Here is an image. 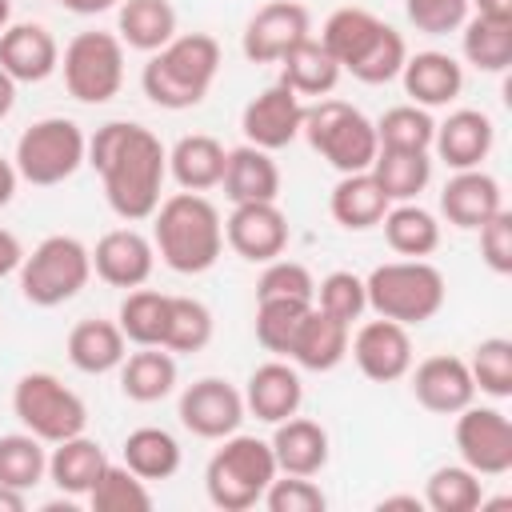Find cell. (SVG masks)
<instances>
[{
    "instance_id": "cell-1",
    "label": "cell",
    "mask_w": 512,
    "mask_h": 512,
    "mask_svg": "<svg viewBox=\"0 0 512 512\" xmlns=\"http://www.w3.org/2000/svg\"><path fill=\"white\" fill-rule=\"evenodd\" d=\"M104 180V200L124 224L152 220L168 176V148L160 136L132 120H108L88 136V156Z\"/></svg>"
},
{
    "instance_id": "cell-2",
    "label": "cell",
    "mask_w": 512,
    "mask_h": 512,
    "mask_svg": "<svg viewBox=\"0 0 512 512\" xmlns=\"http://www.w3.org/2000/svg\"><path fill=\"white\" fill-rule=\"evenodd\" d=\"M320 44L340 64V72H352V80H360V84H388L400 76L404 60H408L404 36L392 24H384L376 12L352 8V4L336 8L324 20Z\"/></svg>"
},
{
    "instance_id": "cell-3",
    "label": "cell",
    "mask_w": 512,
    "mask_h": 512,
    "mask_svg": "<svg viewBox=\"0 0 512 512\" xmlns=\"http://www.w3.org/2000/svg\"><path fill=\"white\" fill-rule=\"evenodd\" d=\"M152 248L180 276L208 272L224 252V220L216 204L200 192H176L160 200L152 212Z\"/></svg>"
},
{
    "instance_id": "cell-4",
    "label": "cell",
    "mask_w": 512,
    "mask_h": 512,
    "mask_svg": "<svg viewBox=\"0 0 512 512\" xmlns=\"http://www.w3.org/2000/svg\"><path fill=\"white\" fill-rule=\"evenodd\" d=\"M220 72V44L208 32H184L172 36L164 48H156L140 72V88L156 108L184 112L196 108L212 80Z\"/></svg>"
},
{
    "instance_id": "cell-5",
    "label": "cell",
    "mask_w": 512,
    "mask_h": 512,
    "mask_svg": "<svg viewBox=\"0 0 512 512\" xmlns=\"http://www.w3.org/2000/svg\"><path fill=\"white\" fill-rule=\"evenodd\" d=\"M364 296H368V308L384 320H396L404 328H420L428 324L440 308H444V296H448V284H444V272L428 260H388L380 268H372L364 276Z\"/></svg>"
},
{
    "instance_id": "cell-6",
    "label": "cell",
    "mask_w": 512,
    "mask_h": 512,
    "mask_svg": "<svg viewBox=\"0 0 512 512\" xmlns=\"http://www.w3.org/2000/svg\"><path fill=\"white\" fill-rule=\"evenodd\" d=\"M276 476V456L260 436H224L204 468V492L220 512H248Z\"/></svg>"
},
{
    "instance_id": "cell-7",
    "label": "cell",
    "mask_w": 512,
    "mask_h": 512,
    "mask_svg": "<svg viewBox=\"0 0 512 512\" xmlns=\"http://www.w3.org/2000/svg\"><path fill=\"white\" fill-rule=\"evenodd\" d=\"M300 136L312 144V152H320V160H328L340 176L348 172H368L376 160V124L352 108L348 100H332L320 96L316 104L304 108L300 120Z\"/></svg>"
},
{
    "instance_id": "cell-8",
    "label": "cell",
    "mask_w": 512,
    "mask_h": 512,
    "mask_svg": "<svg viewBox=\"0 0 512 512\" xmlns=\"http://www.w3.org/2000/svg\"><path fill=\"white\" fill-rule=\"evenodd\" d=\"M92 280V248L76 236H44L20 260V296L36 308H56L76 300Z\"/></svg>"
},
{
    "instance_id": "cell-9",
    "label": "cell",
    "mask_w": 512,
    "mask_h": 512,
    "mask_svg": "<svg viewBox=\"0 0 512 512\" xmlns=\"http://www.w3.org/2000/svg\"><path fill=\"white\" fill-rule=\"evenodd\" d=\"M84 156H88L84 128L68 116H44L20 132L12 164H16L20 180H28L36 188H52V184H64L68 176H76Z\"/></svg>"
},
{
    "instance_id": "cell-10",
    "label": "cell",
    "mask_w": 512,
    "mask_h": 512,
    "mask_svg": "<svg viewBox=\"0 0 512 512\" xmlns=\"http://www.w3.org/2000/svg\"><path fill=\"white\" fill-rule=\"evenodd\" d=\"M12 416L44 444H60L88 428V404L52 372H24L12 384Z\"/></svg>"
},
{
    "instance_id": "cell-11",
    "label": "cell",
    "mask_w": 512,
    "mask_h": 512,
    "mask_svg": "<svg viewBox=\"0 0 512 512\" xmlns=\"http://www.w3.org/2000/svg\"><path fill=\"white\" fill-rule=\"evenodd\" d=\"M64 88L80 104H108L124 84V44L116 32H76L60 56Z\"/></svg>"
},
{
    "instance_id": "cell-12",
    "label": "cell",
    "mask_w": 512,
    "mask_h": 512,
    "mask_svg": "<svg viewBox=\"0 0 512 512\" xmlns=\"http://www.w3.org/2000/svg\"><path fill=\"white\" fill-rule=\"evenodd\" d=\"M456 452L476 476H504L512 468V420L492 404H468L456 412Z\"/></svg>"
},
{
    "instance_id": "cell-13",
    "label": "cell",
    "mask_w": 512,
    "mask_h": 512,
    "mask_svg": "<svg viewBox=\"0 0 512 512\" xmlns=\"http://www.w3.org/2000/svg\"><path fill=\"white\" fill-rule=\"evenodd\" d=\"M244 392L236 384H228L224 376H204V380H192L184 392H180V404H176V416L180 424L200 436V440H224L232 432H240V420H244Z\"/></svg>"
},
{
    "instance_id": "cell-14",
    "label": "cell",
    "mask_w": 512,
    "mask_h": 512,
    "mask_svg": "<svg viewBox=\"0 0 512 512\" xmlns=\"http://www.w3.org/2000/svg\"><path fill=\"white\" fill-rule=\"evenodd\" d=\"M308 36H312V16L300 0H268L244 24L240 48L252 64H276L288 48H296Z\"/></svg>"
},
{
    "instance_id": "cell-15",
    "label": "cell",
    "mask_w": 512,
    "mask_h": 512,
    "mask_svg": "<svg viewBox=\"0 0 512 512\" xmlns=\"http://www.w3.org/2000/svg\"><path fill=\"white\" fill-rule=\"evenodd\" d=\"M224 244L240 260L268 264L288 248V216L276 208V200L232 204V216L224 220Z\"/></svg>"
},
{
    "instance_id": "cell-16",
    "label": "cell",
    "mask_w": 512,
    "mask_h": 512,
    "mask_svg": "<svg viewBox=\"0 0 512 512\" xmlns=\"http://www.w3.org/2000/svg\"><path fill=\"white\" fill-rule=\"evenodd\" d=\"M300 120H304V100L276 80L272 88H264L260 96H252L244 104L240 132H244V144H256L264 152H280L300 136Z\"/></svg>"
},
{
    "instance_id": "cell-17",
    "label": "cell",
    "mask_w": 512,
    "mask_h": 512,
    "mask_svg": "<svg viewBox=\"0 0 512 512\" xmlns=\"http://www.w3.org/2000/svg\"><path fill=\"white\" fill-rule=\"evenodd\" d=\"M348 352H352L356 368L376 384H392V380L408 376V368H412V336H408V328L396 324V320H384V316L364 320L356 328V336L348 340Z\"/></svg>"
},
{
    "instance_id": "cell-18",
    "label": "cell",
    "mask_w": 512,
    "mask_h": 512,
    "mask_svg": "<svg viewBox=\"0 0 512 512\" xmlns=\"http://www.w3.org/2000/svg\"><path fill=\"white\" fill-rule=\"evenodd\" d=\"M156 268V248H152V236L136 232L132 224L128 228H112L96 240L92 248V272L108 284V288H144L148 276Z\"/></svg>"
},
{
    "instance_id": "cell-19",
    "label": "cell",
    "mask_w": 512,
    "mask_h": 512,
    "mask_svg": "<svg viewBox=\"0 0 512 512\" xmlns=\"http://www.w3.org/2000/svg\"><path fill=\"white\" fill-rule=\"evenodd\" d=\"M412 372V396L420 408L436 412V416H456L460 408H468L476 400V384L468 372V360L452 356V352H436L428 360H420Z\"/></svg>"
},
{
    "instance_id": "cell-20",
    "label": "cell",
    "mask_w": 512,
    "mask_h": 512,
    "mask_svg": "<svg viewBox=\"0 0 512 512\" xmlns=\"http://www.w3.org/2000/svg\"><path fill=\"white\" fill-rule=\"evenodd\" d=\"M492 144H496V124H492V116L480 112V108H456V112H448V116L436 124V132H432V148H436V156H440L452 172H460V168H480V164L488 160Z\"/></svg>"
},
{
    "instance_id": "cell-21",
    "label": "cell",
    "mask_w": 512,
    "mask_h": 512,
    "mask_svg": "<svg viewBox=\"0 0 512 512\" xmlns=\"http://www.w3.org/2000/svg\"><path fill=\"white\" fill-rule=\"evenodd\" d=\"M504 208V192L500 180L484 168H460L448 176V184L440 188V212L452 228L476 232L484 220H492Z\"/></svg>"
},
{
    "instance_id": "cell-22",
    "label": "cell",
    "mask_w": 512,
    "mask_h": 512,
    "mask_svg": "<svg viewBox=\"0 0 512 512\" xmlns=\"http://www.w3.org/2000/svg\"><path fill=\"white\" fill-rule=\"evenodd\" d=\"M0 68L16 84H40L60 68V44L44 24H8L0 32Z\"/></svg>"
},
{
    "instance_id": "cell-23",
    "label": "cell",
    "mask_w": 512,
    "mask_h": 512,
    "mask_svg": "<svg viewBox=\"0 0 512 512\" xmlns=\"http://www.w3.org/2000/svg\"><path fill=\"white\" fill-rule=\"evenodd\" d=\"M304 404V380L292 364L284 360H268L260 368H252L248 384H244V408L264 420V424H280L288 416H296Z\"/></svg>"
},
{
    "instance_id": "cell-24",
    "label": "cell",
    "mask_w": 512,
    "mask_h": 512,
    "mask_svg": "<svg viewBox=\"0 0 512 512\" xmlns=\"http://www.w3.org/2000/svg\"><path fill=\"white\" fill-rule=\"evenodd\" d=\"M272 456H276V472L288 476H320L328 456H332V440L324 432V424L308 420V416H288L280 424H272Z\"/></svg>"
},
{
    "instance_id": "cell-25",
    "label": "cell",
    "mask_w": 512,
    "mask_h": 512,
    "mask_svg": "<svg viewBox=\"0 0 512 512\" xmlns=\"http://www.w3.org/2000/svg\"><path fill=\"white\" fill-rule=\"evenodd\" d=\"M400 84H404V96L420 108H448L460 92H464V68L448 56V52H416L404 60L400 68Z\"/></svg>"
},
{
    "instance_id": "cell-26",
    "label": "cell",
    "mask_w": 512,
    "mask_h": 512,
    "mask_svg": "<svg viewBox=\"0 0 512 512\" xmlns=\"http://www.w3.org/2000/svg\"><path fill=\"white\" fill-rule=\"evenodd\" d=\"M348 340H352V324H344V320H336L312 304L308 316L300 320L296 336H292L288 360L304 372H332L348 356Z\"/></svg>"
},
{
    "instance_id": "cell-27",
    "label": "cell",
    "mask_w": 512,
    "mask_h": 512,
    "mask_svg": "<svg viewBox=\"0 0 512 512\" xmlns=\"http://www.w3.org/2000/svg\"><path fill=\"white\" fill-rule=\"evenodd\" d=\"M224 164H228V152L216 136H204V132H192V136H180L172 148H168V176L184 188V192H208V188H220L224 180Z\"/></svg>"
},
{
    "instance_id": "cell-28",
    "label": "cell",
    "mask_w": 512,
    "mask_h": 512,
    "mask_svg": "<svg viewBox=\"0 0 512 512\" xmlns=\"http://www.w3.org/2000/svg\"><path fill=\"white\" fill-rule=\"evenodd\" d=\"M220 188H224V196H228L232 204L276 200V196H280V168H276L272 152H264V148H256V144H240V148L228 152Z\"/></svg>"
},
{
    "instance_id": "cell-29",
    "label": "cell",
    "mask_w": 512,
    "mask_h": 512,
    "mask_svg": "<svg viewBox=\"0 0 512 512\" xmlns=\"http://www.w3.org/2000/svg\"><path fill=\"white\" fill-rule=\"evenodd\" d=\"M128 356V340L120 332L116 320H80L72 324L68 332V360L72 368H80L84 376H104V372H116Z\"/></svg>"
},
{
    "instance_id": "cell-30",
    "label": "cell",
    "mask_w": 512,
    "mask_h": 512,
    "mask_svg": "<svg viewBox=\"0 0 512 512\" xmlns=\"http://www.w3.org/2000/svg\"><path fill=\"white\" fill-rule=\"evenodd\" d=\"M392 208V200L384 196V188L376 184L372 172H348L336 180L332 196H328V212L340 228L348 232H368L384 220V212Z\"/></svg>"
},
{
    "instance_id": "cell-31",
    "label": "cell",
    "mask_w": 512,
    "mask_h": 512,
    "mask_svg": "<svg viewBox=\"0 0 512 512\" xmlns=\"http://www.w3.org/2000/svg\"><path fill=\"white\" fill-rule=\"evenodd\" d=\"M104 468H108L104 448H100L96 440H88L84 432L60 440V444H52V456H48V480H52L64 496H72V500H76V496H88Z\"/></svg>"
},
{
    "instance_id": "cell-32",
    "label": "cell",
    "mask_w": 512,
    "mask_h": 512,
    "mask_svg": "<svg viewBox=\"0 0 512 512\" xmlns=\"http://www.w3.org/2000/svg\"><path fill=\"white\" fill-rule=\"evenodd\" d=\"M460 48L476 72H488V76L508 72V64H512V16H488V12L468 16L460 24Z\"/></svg>"
},
{
    "instance_id": "cell-33",
    "label": "cell",
    "mask_w": 512,
    "mask_h": 512,
    "mask_svg": "<svg viewBox=\"0 0 512 512\" xmlns=\"http://www.w3.org/2000/svg\"><path fill=\"white\" fill-rule=\"evenodd\" d=\"M120 372V392L136 404H156L164 396H172L176 388V356L160 344H148L132 356H124Z\"/></svg>"
},
{
    "instance_id": "cell-34",
    "label": "cell",
    "mask_w": 512,
    "mask_h": 512,
    "mask_svg": "<svg viewBox=\"0 0 512 512\" xmlns=\"http://www.w3.org/2000/svg\"><path fill=\"white\" fill-rule=\"evenodd\" d=\"M280 84L292 88L296 96H328L340 84V64L328 56V48L320 40H300L296 48H288L280 60Z\"/></svg>"
},
{
    "instance_id": "cell-35",
    "label": "cell",
    "mask_w": 512,
    "mask_h": 512,
    "mask_svg": "<svg viewBox=\"0 0 512 512\" xmlns=\"http://www.w3.org/2000/svg\"><path fill=\"white\" fill-rule=\"evenodd\" d=\"M116 36L124 48L156 52L176 36V8L168 0H120Z\"/></svg>"
},
{
    "instance_id": "cell-36",
    "label": "cell",
    "mask_w": 512,
    "mask_h": 512,
    "mask_svg": "<svg viewBox=\"0 0 512 512\" xmlns=\"http://www.w3.org/2000/svg\"><path fill=\"white\" fill-rule=\"evenodd\" d=\"M384 228V240L396 256H408V260H424L440 248V220L420 208L416 200H404V204H392L380 220Z\"/></svg>"
},
{
    "instance_id": "cell-37",
    "label": "cell",
    "mask_w": 512,
    "mask_h": 512,
    "mask_svg": "<svg viewBox=\"0 0 512 512\" xmlns=\"http://www.w3.org/2000/svg\"><path fill=\"white\" fill-rule=\"evenodd\" d=\"M376 176V184L384 188V196L392 204L416 200L428 180H432V160L428 152H408V148H376V160L368 168Z\"/></svg>"
},
{
    "instance_id": "cell-38",
    "label": "cell",
    "mask_w": 512,
    "mask_h": 512,
    "mask_svg": "<svg viewBox=\"0 0 512 512\" xmlns=\"http://www.w3.org/2000/svg\"><path fill=\"white\" fill-rule=\"evenodd\" d=\"M120 452H124V464H128L140 480H148V484H152V480H172V476L180 472V444H176V436L164 432V428H152V424L132 428V432L124 436Z\"/></svg>"
},
{
    "instance_id": "cell-39",
    "label": "cell",
    "mask_w": 512,
    "mask_h": 512,
    "mask_svg": "<svg viewBox=\"0 0 512 512\" xmlns=\"http://www.w3.org/2000/svg\"><path fill=\"white\" fill-rule=\"evenodd\" d=\"M168 304H172V296H164L156 288H132L120 300V312H116V324H120L124 340H132L136 348H148V344H160L164 348Z\"/></svg>"
},
{
    "instance_id": "cell-40",
    "label": "cell",
    "mask_w": 512,
    "mask_h": 512,
    "mask_svg": "<svg viewBox=\"0 0 512 512\" xmlns=\"http://www.w3.org/2000/svg\"><path fill=\"white\" fill-rule=\"evenodd\" d=\"M420 500L432 512H476L484 504V480L468 464H440L428 476Z\"/></svg>"
},
{
    "instance_id": "cell-41",
    "label": "cell",
    "mask_w": 512,
    "mask_h": 512,
    "mask_svg": "<svg viewBox=\"0 0 512 512\" xmlns=\"http://www.w3.org/2000/svg\"><path fill=\"white\" fill-rule=\"evenodd\" d=\"M48 476V452L44 440L32 432H8L0 436V484L32 492Z\"/></svg>"
},
{
    "instance_id": "cell-42",
    "label": "cell",
    "mask_w": 512,
    "mask_h": 512,
    "mask_svg": "<svg viewBox=\"0 0 512 512\" xmlns=\"http://www.w3.org/2000/svg\"><path fill=\"white\" fill-rule=\"evenodd\" d=\"M88 504H92V512H148L152 492H148V480H140L124 460L120 464L108 460V468L100 472V480L88 492Z\"/></svg>"
},
{
    "instance_id": "cell-43",
    "label": "cell",
    "mask_w": 512,
    "mask_h": 512,
    "mask_svg": "<svg viewBox=\"0 0 512 512\" xmlns=\"http://www.w3.org/2000/svg\"><path fill=\"white\" fill-rule=\"evenodd\" d=\"M212 312L204 300L196 296H172L168 304V332H164V348L168 352H180V356H192V352H204L208 340H212Z\"/></svg>"
},
{
    "instance_id": "cell-44",
    "label": "cell",
    "mask_w": 512,
    "mask_h": 512,
    "mask_svg": "<svg viewBox=\"0 0 512 512\" xmlns=\"http://www.w3.org/2000/svg\"><path fill=\"white\" fill-rule=\"evenodd\" d=\"M312 300H292V296H268L256 300V340L264 352L272 356H288L292 336L300 328V320L308 316Z\"/></svg>"
},
{
    "instance_id": "cell-45",
    "label": "cell",
    "mask_w": 512,
    "mask_h": 512,
    "mask_svg": "<svg viewBox=\"0 0 512 512\" xmlns=\"http://www.w3.org/2000/svg\"><path fill=\"white\" fill-rule=\"evenodd\" d=\"M436 120L420 104H396L376 120V144L380 148H408V152H428L432 148Z\"/></svg>"
},
{
    "instance_id": "cell-46",
    "label": "cell",
    "mask_w": 512,
    "mask_h": 512,
    "mask_svg": "<svg viewBox=\"0 0 512 512\" xmlns=\"http://www.w3.org/2000/svg\"><path fill=\"white\" fill-rule=\"evenodd\" d=\"M468 372H472L476 392H484L492 400H508L512 396V340H504V336L480 340L468 356Z\"/></svg>"
},
{
    "instance_id": "cell-47",
    "label": "cell",
    "mask_w": 512,
    "mask_h": 512,
    "mask_svg": "<svg viewBox=\"0 0 512 512\" xmlns=\"http://www.w3.org/2000/svg\"><path fill=\"white\" fill-rule=\"evenodd\" d=\"M312 304H316L320 312H328V316L344 320V324L360 320V316H364V308H368V296H364V276L344 272V268H340V272H328V276L316 284Z\"/></svg>"
},
{
    "instance_id": "cell-48",
    "label": "cell",
    "mask_w": 512,
    "mask_h": 512,
    "mask_svg": "<svg viewBox=\"0 0 512 512\" xmlns=\"http://www.w3.org/2000/svg\"><path fill=\"white\" fill-rule=\"evenodd\" d=\"M260 504L268 512H324L328 508V496L320 492V484L312 476H288V472H276L272 484L264 488Z\"/></svg>"
},
{
    "instance_id": "cell-49",
    "label": "cell",
    "mask_w": 512,
    "mask_h": 512,
    "mask_svg": "<svg viewBox=\"0 0 512 512\" xmlns=\"http://www.w3.org/2000/svg\"><path fill=\"white\" fill-rule=\"evenodd\" d=\"M316 292V280L304 264L296 260H268L260 280H256V300H268V296H292V300H312Z\"/></svg>"
},
{
    "instance_id": "cell-50",
    "label": "cell",
    "mask_w": 512,
    "mask_h": 512,
    "mask_svg": "<svg viewBox=\"0 0 512 512\" xmlns=\"http://www.w3.org/2000/svg\"><path fill=\"white\" fill-rule=\"evenodd\" d=\"M404 12H408L416 32L448 36V32H456L468 20L472 0H404Z\"/></svg>"
},
{
    "instance_id": "cell-51",
    "label": "cell",
    "mask_w": 512,
    "mask_h": 512,
    "mask_svg": "<svg viewBox=\"0 0 512 512\" xmlns=\"http://www.w3.org/2000/svg\"><path fill=\"white\" fill-rule=\"evenodd\" d=\"M480 260L496 272V276H508L512 272V212L500 208L492 220H484L480 228Z\"/></svg>"
},
{
    "instance_id": "cell-52",
    "label": "cell",
    "mask_w": 512,
    "mask_h": 512,
    "mask_svg": "<svg viewBox=\"0 0 512 512\" xmlns=\"http://www.w3.org/2000/svg\"><path fill=\"white\" fill-rule=\"evenodd\" d=\"M20 260H24V248H20L16 232L0 228V280L12 276V272H20Z\"/></svg>"
},
{
    "instance_id": "cell-53",
    "label": "cell",
    "mask_w": 512,
    "mask_h": 512,
    "mask_svg": "<svg viewBox=\"0 0 512 512\" xmlns=\"http://www.w3.org/2000/svg\"><path fill=\"white\" fill-rule=\"evenodd\" d=\"M16 184H20V176H16V164L0 156V208H4V204H12V196H16Z\"/></svg>"
},
{
    "instance_id": "cell-54",
    "label": "cell",
    "mask_w": 512,
    "mask_h": 512,
    "mask_svg": "<svg viewBox=\"0 0 512 512\" xmlns=\"http://www.w3.org/2000/svg\"><path fill=\"white\" fill-rule=\"evenodd\" d=\"M112 4H120V0H60V8H68L76 16H96V12H108Z\"/></svg>"
},
{
    "instance_id": "cell-55",
    "label": "cell",
    "mask_w": 512,
    "mask_h": 512,
    "mask_svg": "<svg viewBox=\"0 0 512 512\" xmlns=\"http://www.w3.org/2000/svg\"><path fill=\"white\" fill-rule=\"evenodd\" d=\"M24 508H28V492L0 484V512H24Z\"/></svg>"
},
{
    "instance_id": "cell-56",
    "label": "cell",
    "mask_w": 512,
    "mask_h": 512,
    "mask_svg": "<svg viewBox=\"0 0 512 512\" xmlns=\"http://www.w3.org/2000/svg\"><path fill=\"white\" fill-rule=\"evenodd\" d=\"M12 108H16V80L0 68V120H4Z\"/></svg>"
},
{
    "instance_id": "cell-57",
    "label": "cell",
    "mask_w": 512,
    "mask_h": 512,
    "mask_svg": "<svg viewBox=\"0 0 512 512\" xmlns=\"http://www.w3.org/2000/svg\"><path fill=\"white\" fill-rule=\"evenodd\" d=\"M376 508H380V512H388V508H408V512H420V508H424V500H420V496H384Z\"/></svg>"
},
{
    "instance_id": "cell-58",
    "label": "cell",
    "mask_w": 512,
    "mask_h": 512,
    "mask_svg": "<svg viewBox=\"0 0 512 512\" xmlns=\"http://www.w3.org/2000/svg\"><path fill=\"white\" fill-rule=\"evenodd\" d=\"M476 12H488V16H512V0H472Z\"/></svg>"
},
{
    "instance_id": "cell-59",
    "label": "cell",
    "mask_w": 512,
    "mask_h": 512,
    "mask_svg": "<svg viewBox=\"0 0 512 512\" xmlns=\"http://www.w3.org/2000/svg\"><path fill=\"white\" fill-rule=\"evenodd\" d=\"M12 24V0H0V32Z\"/></svg>"
}]
</instances>
